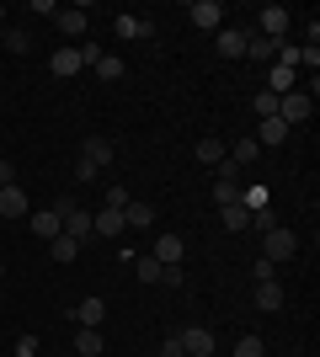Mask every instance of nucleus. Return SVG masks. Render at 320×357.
<instances>
[{
	"label": "nucleus",
	"mask_w": 320,
	"mask_h": 357,
	"mask_svg": "<svg viewBox=\"0 0 320 357\" xmlns=\"http://www.w3.org/2000/svg\"><path fill=\"white\" fill-rule=\"evenodd\" d=\"M261 240H267V251H261V261H289L294 251H299V240H294V229H283V224H267V229H261Z\"/></svg>",
	"instance_id": "f257e3e1"
},
{
	"label": "nucleus",
	"mask_w": 320,
	"mask_h": 357,
	"mask_svg": "<svg viewBox=\"0 0 320 357\" xmlns=\"http://www.w3.org/2000/svg\"><path fill=\"white\" fill-rule=\"evenodd\" d=\"M310 112H315V102H310L305 91H289V96H277V118L289 123V128H299V123H310Z\"/></svg>",
	"instance_id": "f03ea898"
},
{
	"label": "nucleus",
	"mask_w": 320,
	"mask_h": 357,
	"mask_svg": "<svg viewBox=\"0 0 320 357\" xmlns=\"http://www.w3.org/2000/svg\"><path fill=\"white\" fill-rule=\"evenodd\" d=\"M257 32L273 38V43H283V38H289V11H283V6H261L257 11Z\"/></svg>",
	"instance_id": "7ed1b4c3"
},
{
	"label": "nucleus",
	"mask_w": 320,
	"mask_h": 357,
	"mask_svg": "<svg viewBox=\"0 0 320 357\" xmlns=\"http://www.w3.org/2000/svg\"><path fill=\"white\" fill-rule=\"evenodd\" d=\"M187 16H192V27H203V32H219V27H224V6H219V0H192Z\"/></svg>",
	"instance_id": "20e7f679"
},
{
	"label": "nucleus",
	"mask_w": 320,
	"mask_h": 357,
	"mask_svg": "<svg viewBox=\"0 0 320 357\" xmlns=\"http://www.w3.org/2000/svg\"><path fill=\"white\" fill-rule=\"evenodd\" d=\"M176 342H182V352H187V357H213V331H208V326H192V331H182Z\"/></svg>",
	"instance_id": "39448f33"
},
{
	"label": "nucleus",
	"mask_w": 320,
	"mask_h": 357,
	"mask_svg": "<svg viewBox=\"0 0 320 357\" xmlns=\"http://www.w3.org/2000/svg\"><path fill=\"white\" fill-rule=\"evenodd\" d=\"M64 235L80 240V245H86V240H96V229H91V208H80V203H75V208L64 213Z\"/></svg>",
	"instance_id": "423d86ee"
},
{
	"label": "nucleus",
	"mask_w": 320,
	"mask_h": 357,
	"mask_svg": "<svg viewBox=\"0 0 320 357\" xmlns=\"http://www.w3.org/2000/svg\"><path fill=\"white\" fill-rule=\"evenodd\" d=\"M27 229H32V235H43V240H54V235H64V219L54 208H32L27 213Z\"/></svg>",
	"instance_id": "0eeeda50"
},
{
	"label": "nucleus",
	"mask_w": 320,
	"mask_h": 357,
	"mask_svg": "<svg viewBox=\"0 0 320 357\" xmlns=\"http://www.w3.org/2000/svg\"><path fill=\"white\" fill-rule=\"evenodd\" d=\"M48 64H54V75H59V80H70V75H80V70H86V59H80V48H75V43L54 48V59H48Z\"/></svg>",
	"instance_id": "6e6552de"
},
{
	"label": "nucleus",
	"mask_w": 320,
	"mask_h": 357,
	"mask_svg": "<svg viewBox=\"0 0 320 357\" xmlns=\"http://www.w3.org/2000/svg\"><path fill=\"white\" fill-rule=\"evenodd\" d=\"M102 320H107V304H102L96 294L75 304V326H86V331H102Z\"/></svg>",
	"instance_id": "1a4fd4ad"
},
{
	"label": "nucleus",
	"mask_w": 320,
	"mask_h": 357,
	"mask_svg": "<svg viewBox=\"0 0 320 357\" xmlns=\"http://www.w3.org/2000/svg\"><path fill=\"white\" fill-rule=\"evenodd\" d=\"M182 251H187V245H182V235H160L150 256L160 261V267H182Z\"/></svg>",
	"instance_id": "9d476101"
},
{
	"label": "nucleus",
	"mask_w": 320,
	"mask_h": 357,
	"mask_svg": "<svg viewBox=\"0 0 320 357\" xmlns=\"http://www.w3.org/2000/svg\"><path fill=\"white\" fill-rule=\"evenodd\" d=\"M0 213H6V219H27L32 213L27 192H22V187H0Z\"/></svg>",
	"instance_id": "9b49d317"
},
{
	"label": "nucleus",
	"mask_w": 320,
	"mask_h": 357,
	"mask_svg": "<svg viewBox=\"0 0 320 357\" xmlns=\"http://www.w3.org/2000/svg\"><path fill=\"white\" fill-rule=\"evenodd\" d=\"M224 160L235 165V171H245V165H257V160H261V144H257V139H235V149H229Z\"/></svg>",
	"instance_id": "f8f14e48"
},
{
	"label": "nucleus",
	"mask_w": 320,
	"mask_h": 357,
	"mask_svg": "<svg viewBox=\"0 0 320 357\" xmlns=\"http://www.w3.org/2000/svg\"><path fill=\"white\" fill-rule=\"evenodd\" d=\"M112 155H118V149L107 144V139H86V144H80V160L96 165V171H102V165H112Z\"/></svg>",
	"instance_id": "ddd939ff"
},
{
	"label": "nucleus",
	"mask_w": 320,
	"mask_h": 357,
	"mask_svg": "<svg viewBox=\"0 0 320 357\" xmlns=\"http://www.w3.org/2000/svg\"><path fill=\"white\" fill-rule=\"evenodd\" d=\"M219 54L224 59H245V27H219Z\"/></svg>",
	"instance_id": "4468645a"
},
{
	"label": "nucleus",
	"mask_w": 320,
	"mask_h": 357,
	"mask_svg": "<svg viewBox=\"0 0 320 357\" xmlns=\"http://www.w3.org/2000/svg\"><path fill=\"white\" fill-rule=\"evenodd\" d=\"M257 310H261V314H277V310H283V288H277V278L257 283Z\"/></svg>",
	"instance_id": "2eb2a0df"
},
{
	"label": "nucleus",
	"mask_w": 320,
	"mask_h": 357,
	"mask_svg": "<svg viewBox=\"0 0 320 357\" xmlns=\"http://www.w3.org/2000/svg\"><path fill=\"white\" fill-rule=\"evenodd\" d=\"M54 22H59L64 38H80V32H86V11H80V6H64V11H54Z\"/></svg>",
	"instance_id": "dca6fc26"
},
{
	"label": "nucleus",
	"mask_w": 320,
	"mask_h": 357,
	"mask_svg": "<svg viewBox=\"0 0 320 357\" xmlns=\"http://www.w3.org/2000/svg\"><path fill=\"white\" fill-rule=\"evenodd\" d=\"M150 224H155V208H150V203H139V197H134V203L123 208V229H150Z\"/></svg>",
	"instance_id": "f3484780"
},
{
	"label": "nucleus",
	"mask_w": 320,
	"mask_h": 357,
	"mask_svg": "<svg viewBox=\"0 0 320 357\" xmlns=\"http://www.w3.org/2000/svg\"><path fill=\"white\" fill-rule=\"evenodd\" d=\"M245 59H261V64L277 59V43H273V38H261V32H245Z\"/></svg>",
	"instance_id": "a211bd4d"
},
{
	"label": "nucleus",
	"mask_w": 320,
	"mask_h": 357,
	"mask_svg": "<svg viewBox=\"0 0 320 357\" xmlns=\"http://www.w3.org/2000/svg\"><path fill=\"white\" fill-rule=\"evenodd\" d=\"M112 27H118V38H150L155 22H150V16H118Z\"/></svg>",
	"instance_id": "6ab92c4d"
},
{
	"label": "nucleus",
	"mask_w": 320,
	"mask_h": 357,
	"mask_svg": "<svg viewBox=\"0 0 320 357\" xmlns=\"http://www.w3.org/2000/svg\"><path fill=\"white\" fill-rule=\"evenodd\" d=\"M294 80H299V70H289V64H273V75H267V91H273V96H289Z\"/></svg>",
	"instance_id": "aec40b11"
},
{
	"label": "nucleus",
	"mask_w": 320,
	"mask_h": 357,
	"mask_svg": "<svg viewBox=\"0 0 320 357\" xmlns=\"http://www.w3.org/2000/svg\"><path fill=\"white\" fill-rule=\"evenodd\" d=\"M91 229H96V235H107V240H112V235H123V213H118V208L91 213Z\"/></svg>",
	"instance_id": "412c9836"
},
{
	"label": "nucleus",
	"mask_w": 320,
	"mask_h": 357,
	"mask_svg": "<svg viewBox=\"0 0 320 357\" xmlns=\"http://www.w3.org/2000/svg\"><path fill=\"white\" fill-rule=\"evenodd\" d=\"M294 128L283 118H261V134H257V144H283V139H289Z\"/></svg>",
	"instance_id": "4be33fe9"
},
{
	"label": "nucleus",
	"mask_w": 320,
	"mask_h": 357,
	"mask_svg": "<svg viewBox=\"0 0 320 357\" xmlns=\"http://www.w3.org/2000/svg\"><path fill=\"white\" fill-rule=\"evenodd\" d=\"M91 70L102 75V80H123V59H118V54H107V48L91 59Z\"/></svg>",
	"instance_id": "5701e85b"
},
{
	"label": "nucleus",
	"mask_w": 320,
	"mask_h": 357,
	"mask_svg": "<svg viewBox=\"0 0 320 357\" xmlns=\"http://www.w3.org/2000/svg\"><path fill=\"white\" fill-rule=\"evenodd\" d=\"M48 245H54V261H59V267H70V261L80 256V240H70V235H54Z\"/></svg>",
	"instance_id": "b1692460"
},
{
	"label": "nucleus",
	"mask_w": 320,
	"mask_h": 357,
	"mask_svg": "<svg viewBox=\"0 0 320 357\" xmlns=\"http://www.w3.org/2000/svg\"><path fill=\"white\" fill-rule=\"evenodd\" d=\"M75 352L80 357H102V331H86V326H80L75 331Z\"/></svg>",
	"instance_id": "393cba45"
},
{
	"label": "nucleus",
	"mask_w": 320,
	"mask_h": 357,
	"mask_svg": "<svg viewBox=\"0 0 320 357\" xmlns=\"http://www.w3.org/2000/svg\"><path fill=\"white\" fill-rule=\"evenodd\" d=\"M241 208L245 213H267V187H241Z\"/></svg>",
	"instance_id": "a878e982"
},
{
	"label": "nucleus",
	"mask_w": 320,
	"mask_h": 357,
	"mask_svg": "<svg viewBox=\"0 0 320 357\" xmlns=\"http://www.w3.org/2000/svg\"><path fill=\"white\" fill-rule=\"evenodd\" d=\"M198 160L203 165H219V160H224V139H198Z\"/></svg>",
	"instance_id": "bb28decb"
},
{
	"label": "nucleus",
	"mask_w": 320,
	"mask_h": 357,
	"mask_svg": "<svg viewBox=\"0 0 320 357\" xmlns=\"http://www.w3.org/2000/svg\"><path fill=\"white\" fill-rule=\"evenodd\" d=\"M6 48H11V54H32V32L27 27H11V32H6Z\"/></svg>",
	"instance_id": "cd10ccee"
},
{
	"label": "nucleus",
	"mask_w": 320,
	"mask_h": 357,
	"mask_svg": "<svg viewBox=\"0 0 320 357\" xmlns=\"http://www.w3.org/2000/svg\"><path fill=\"white\" fill-rule=\"evenodd\" d=\"M224 213V229H251V213L241 208V203H229V208H219Z\"/></svg>",
	"instance_id": "c85d7f7f"
},
{
	"label": "nucleus",
	"mask_w": 320,
	"mask_h": 357,
	"mask_svg": "<svg viewBox=\"0 0 320 357\" xmlns=\"http://www.w3.org/2000/svg\"><path fill=\"white\" fill-rule=\"evenodd\" d=\"M160 261H155V256H139V283H160Z\"/></svg>",
	"instance_id": "c756f323"
},
{
	"label": "nucleus",
	"mask_w": 320,
	"mask_h": 357,
	"mask_svg": "<svg viewBox=\"0 0 320 357\" xmlns=\"http://www.w3.org/2000/svg\"><path fill=\"white\" fill-rule=\"evenodd\" d=\"M235 357H267L261 336H241V342H235Z\"/></svg>",
	"instance_id": "7c9ffc66"
},
{
	"label": "nucleus",
	"mask_w": 320,
	"mask_h": 357,
	"mask_svg": "<svg viewBox=\"0 0 320 357\" xmlns=\"http://www.w3.org/2000/svg\"><path fill=\"white\" fill-rule=\"evenodd\" d=\"M251 107H257V118H277V96H273V91H261Z\"/></svg>",
	"instance_id": "2f4dec72"
},
{
	"label": "nucleus",
	"mask_w": 320,
	"mask_h": 357,
	"mask_svg": "<svg viewBox=\"0 0 320 357\" xmlns=\"http://www.w3.org/2000/svg\"><path fill=\"white\" fill-rule=\"evenodd\" d=\"M128 203H134V197H128V187H107V208H128Z\"/></svg>",
	"instance_id": "473e14b6"
},
{
	"label": "nucleus",
	"mask_w": 320,
	"mask_h": 357,
	"mask_svg": "<svg viewBox=\"0 0 320 357\" xmlns=\"http://www.w3.org/2000/svg\"><path fill=\"white\" fill-rule=\"evenodd\" d=\"M213 187H241V171L229 160H219V181H213Z\"/></svg>",
	"instance_id": "72a5a7b5"
},
{
	"label": "nucleus",
	"mask_w": 320,
	"mask_h": 357,
	"mask_svg": "<svg viewBox=\"0 0 320 357\" xmlns=\"http://www.w3.org/2000/svg\"><path fill=\"white\" fill-rule=\"evenodd\" d=\"M160 283H166V288H182L187 272H182V267H166V272H160Z\"/></svg>",
	"instance_id": "f704fd0d"
},
{
	"label": "nucleus",
	"mask_w": 320,
	"mask_h": 357,
	"mask_svg": "<svg viewBox=\"0 0 320 357\" xmlns=\"http://www.w3.org/2000/svg\"><path fill=\"white\" fill-rule=\"evenodd\" d=\"M16 357H38V336H22V342H16Z\"/></svg>",
	"instance_id": "c9c22d12"
},
{
	"label": "nucleus",
	"mask_w": 320,
	"mask_h": 357,
	"mask_svg": "<svg viewBox=\"0 0 320 357\" xmlns=\"http://www.w3.org/2000/svg\"><path fill=\"white\" fill-rule=\"evenodd\" d=\"M160 357H187V352H182V342H176V336H171V342L160 347Z\"/></svg>",
	"instance_id": "e433bc0d"
},
{
	"label": "nucleus",
	"mask_w": 320,
	"mask_h": 357,
	"mask_svg": "<svg viewBox=\"0 0 320 357\" xmlns=\"http://www.w3.org/2000/svg\"><path fill=\"white\" fill-rule=\"evenodd\" d=\"M0 187H16V176H11V160H0Z\"/></svg>",
	"instance_id": "4c0bfd02"
},
{
	"label": "nucleus",
	"mask_w": 320,
	"mask_h": 357,
	"mask_svg": "<svg viewBox=\"0 0 320 357\" xmlns=\"http://www.w3.org/2000/svg\"><path fill=\"white\" fill-rule=\"evenodd\" d=\"M0 160H6V144H0Z\"/></svg>",
	"instance_id": "58836bf2"
},
{
	"label": "nucleus",
	"mask_w": 320,
	"mask_h": 357,
	"mask_svg": "<svg viewBox=\"0 0 320 357\" xmlns=\"http://www.w3.org/2000/svg\"><path fill=\"white\" fill-rule=\"evenodd\" d=\"M0 278H6V261H0Z\"/></svg>",
	"instance_id": "ea45409f"
},
{
	"label": "nucleus",
	"mask_w": 320,
	"mask_h": 357,
	"mask_svg": "<svg viewBox=\"0 0 320 357\" xmlns=\"http://www.w3.org/2000/svg\"><path fill=\"white\" fill-rule=\"evenodd\" d=\"M0 107H6V102H0Z\"/></svg>",
	"instance_id": "a19ab883"
},
{
	"label": "nucleus",
	"mask_w": 320,
	"mask_h": 357,
	"mask_svg": "<svg viewBox=\"0 0 320 357\" xmlns=\"http://www.w3.org/2000/svg\"><path fill=\"white\" fill-rule=\"evenodd\" d=\"M0 16H6V11H0Z\"/></svg>",
	"instance_id": "79ce46f5"
}]
</instances>
